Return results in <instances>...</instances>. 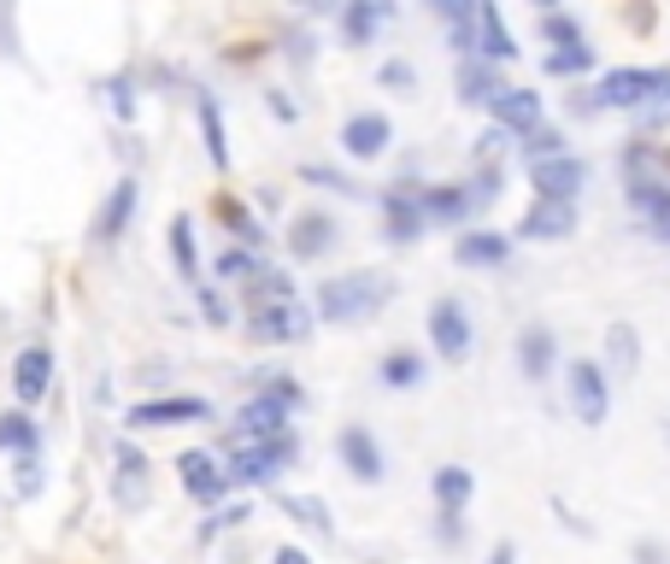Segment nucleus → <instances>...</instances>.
I'll use <instances>...</instances> for the list:
<instances>
[{
	"instance_id": "b1692460",
	"label": "nucleus",
	"mask_w": 670,
	"mask_h": 564,
	"mask_svg": "<svg viewBox=\"0 0 670 564\" xmlns=\"http://www.w3.org/2000/svg\"><path fill=\"white\" fill-rule=\"evenodd\" d=\"M471 488H476V476L465 465H442V471H435V499H442V512H459L471 499Z\"/></svg>"
},
{
	"instance_id": "7ed1b4c3",
	"label": "nucleus",
	"mask_w": 670,
	"mask_h": 564,
	"mask_svg": "<svg viewBox=\"0 0 670 564\" xmlns=\"http://www.w3.org/2000/svg\"><path fill=\"white\" fill-rule=\"evenodd\" d=\"M300 400L295 383H270L265 394H254L242 412H236V435H259V442H277L288 429V406Z\"/></svg>"
},
{
	"instance_id": "0eeeda50",
	"label": "nucleus",
	"mask_w": 670,
	"mask_h": 564,
	"mask_svg": "<svg viewBox=\"0 0 670 564\" xmlns=\"http://www.w3.org/2000/svg\"><path fill=\"white\" fill-rule=\"evenodd\" d=\"M430 342L435 353H442L447 365H459L471 353V318H465V306L459 300H435L430 306Z\"/></svg>"
},
{
	"instance_id": "f257e3e1",
	"label": "nucleus",
	"mask_w": 670,
	"mask_h": 564,
	"mask_svg": "<svg viewBox=\"0 0 670 564\" xmlns=\"http://www.w3.org/2000/svg\"><path fill=\"white\" fill-rule=\"evenodd\" d=\"M388 295H394V283L383 277V270H347V277H329L318 288V318L324 324H359Z\"/></svg>"
},
{
	"instance_id": "4468645a",
	"label": "nucleus",
	"mask_w": 670,
	"mask_h": 564,
	"mask_svg": "<svg viewBox=\"0 0 670 564\" xmlns=\"http://www.w3.org/2000/svg\"><path fill=\"white\" fill-rule=\"evenodd\" d=\"M177 471H183V488L195 494V499H206V506H213V499L229 488V476L218 471V458H213V453H200V447H188V453L177 458Z\"/></svg>"
},
{
	"instance_id": "a19ab883",
	"label": "nucleus",
	"mask_w": 670,
	"mask_h": 564,
	"mask_svg": "<svg viewBox=\"0 0 670 564\" xmlns=\"http://www.w3.org/2000/svg\"><path fill=\"white\" fill-rule=\"evenodd\" d=\"M24 476H18V494H36V453H24V465H18Z\"/></svg>"
},
{
	"instance_id": "aec40b11",
	"label": "nucleus",
	"mask_w": 670,
	"mask_h": 564,
	"mask_svg": "<svg viewBox=\"0 0 670 564\" xmlns=\"http://www.w3.org/2000/svg\"><path fill=\"white\" fill-rule=\"evenodd\" d=\"M500 89H506V82L494 77L489 59H465V66H459V100H471V107H489Z\"/></svg>"
},
{
	"instance_id": "5701e85b",
	"label": "nucleus",
	"mask_w": 670,
	"mask_h": 564,
	"mask_svg": "<svg viewBox=\"0 0 670 564\" xmlns=\"http://www.w3.org/2000/svg\"><path fill=\"white\" fill-rule=\"evenodd\" d=\"M141 494H148V458H141L136 447H118V499L136 506Z\"/></svg>"
},
{
	"instance_id": "cd10ccee",
	"label": "nucleus",
	"mask_w": 670,
	"mask_h": 564,
	"mask_svg": "<svg viewBox=\"0 0 670 564\" xmlns=\"http://www.w3.org/2000/svg\"><path fill=\"white\" fill-rule=\"evenodd\" d=\"M417 206H424V218H465L471 212V188H424Z\"/></svg>"
},
{
	"instance_id": "9d476101",
	"label": "nucleus",
	"mask_w": 670,
	"mask_h": 564,
	"mask_svg": "<svg viewBox=\"0 0 670 564\" xmlns=\"http://www.w3.org/2000/svg\"><path fill=\"white\" fill-rule=\"evenodd\" d=\"M577 229V200H535L530 212H523L518 236L523 241H564Z\"/></svg>"
},
{
	"instance_id": "bb28decb",
	"label": "nucleus",
	"mask_w": 670,
	"mask_h": 564,
	"mask_svg": "<svg viewBox=\"0 0 670 564\" xmlns=\"http://www.w3.org/2000/svg\"><path fill=\"white\" fill-rule=\"evenodd\" d=\"M283 300H295V283L283 277V270H259L254 283H247V306L265 311V306H283Z\"/></svg>"
},
{
	"instance_id": "c9c22d12",
	"label": "nucleus",
	"mask_w": 670,
	"mask_h": 564,
	"mask_svg": "<svg viewBox=\"0 0 670 564\" xmlns=\"http://www.w3.org/2000/svg\"><path fill=\"white\" fill-rule=\"evenodd\" d=\"M171 254L183 265V277H195V229H188V218H171Z\"/></svg>"
},
{
	"instance_id": "f8f14e48",
	"label": "nucleus",
	"mask_w": 670,
	"mask_h": 564,
	"mask_svg": "<svg viewBox=\"0 0 670 564\" xmlns=\"http://www.w3.org/2000/svg\"><path fill=\"white\" fill-rule=\"evenodd\" d=\"M489 112H494L500 130H518V136L541 130V95H535V89H500V95L489 100Z\"/></svg>"
},
{
	"instance_id": "58836bf2",
	"label": "nucleus",
	"mask_w": 670,
	"mask_h": 564,
	"mask_svg": "<svg viewBox=\"0 0 670 564\" xmlns=\"http://www.w3.org/2000/svg\"><path fill=\"white\" fill-rule=\"evenodd\" d=\"M548 41H559V48H582V30L564 12H548Z\"/></svg>"
},
{
	"instance_id": "ddd939ff",
	"label": "nucleus",
	"mask_w": 670,
	"mask_h": 564,
	"mask_svg": "<svg viewBox=\"0 0 670 564\" xmlns=\"http://www.w3.org/2000/svg\"><path fill=\"white\" fill-rule=\"evenodd\" d=\"M48 383H53V353L48 347H24V353H18V365H12V394L24 406H36L41 394H48Z\"/></svg>"
},
{
	"instance_id": "72a5a7b5",
	"label": "nucleus",
	"mask_w": 670,
	"mask_h": 564,
	"mask_svg": "<svg viewBox=\"0 0 670 564\" xmlns=\"http://www.w3.org/2000/svg\"><path fill=\"white\" fill-rule=\"evenodd\" d=\"M283 512H295L306 530H324V535H329V506H324V499H312V494H283Z\"/></svg>"
},
{
	"instance_id": "c85d7f7f",
	"label": "nucleus",
	"mask_w": 670,
	"mask_h": 564,
	"mask_svg": "<svg viewBox=\"0 0 670 564\" xmlns=\"http://www.w3.org/2000/svg\"><path fill=\"white\" fill-rule=\"evenodd\" d=\"M383 383L388 388H417V383H424V359L406 353V347H394L388 359H383Z\"/></svg>"
},
{
	"instance_id": "473e14b6",
	"label": "nucleus",
	"mask_w": 670,
	"mask_h": 564,
	"mask_svg": "<svg viewBox=\"0 0 670 564\" xmlns=\"http://www.w3.org/2000/svg\"><path fill=\"white\" fill-rule=\"evenodd\" d=\"M200 136H206V159H213L218 171H224V165H229V141H224V123H218V107H213V100H200Z\"/></svg>"
},
{
	"instance_id": "dca6fc26",
	"label": "nucleus",
	"mask_w": 670,
	"mask_h": 564,
	"mask_svg": "<svg viewBox=\"0 0 670 564\" xmlns=\"http://www.w3.org/2000/svg\"><path fill=\"white\" fill-rule=\"evenodd\" d=\"M136 200H141L136 177H124L112 195H107V206H100V218H95V241H100V247H112V241L124 236V224L136 218Z\"/></svg>"
},
{
	"instance_id": "f704fd0d",
	"label": "nucleus",
	"mask_w": 670,
	"mask_h": 564,
	"mask_svg": "<svg viewBox=\"0 0 670 564\" xmlns=\"http://www.w3.org/2000/svg\"><path fill=\"white\" fill-rule=\"evenodd\" d=\"M594 66V48L582 41V48H559V53H548V71L553 77H571V71H589Z\"/></svg>"
},
{
	"instance_id": "423d86ee",
	"label": "nucleus",
	"mask_w": 670,
	"mask_h": 564,
	"mask_svg": "<svg viewBox=\"0 0 670 564\" xmlns=\"http://www.w3.org/2000/svg\"><path fill=\"white\" fill-rule=\"evenodd\" d=\"M530 182H535V200H577L582 182H589V165L559 154V159H535L530 165Z\"/></svg>"
},
{
	"instance_id": "a211bd4d",
	"label": "nucleus",
	"mask_w": 670,
	"mask_h": 564,
	"mask_svg": "<svg viewBox=\"0 0 670 564\" xmlns=\"http://www.w3.org/2000/svg\"><path fill=\"white\" fill-rule=\"evenodd\" d=\"M329 241H335V224L324 212H300L295 229H288V254H295V259H318Z\"/></svg>"
},
{
	"instance_id": "79ce46f5",
	"label": "nucleus",
	"mask_w": 670,
	"mask_h": 564,
	"mask_svg": "<svg viewBox=\"0 0 670 564\" xmlns=\"http://www.w3.org/2000/svg\"><path fill=\"white\" fill-rule=\"evenodd\" d=\"M383 82H388V89H406V82H412V66H383Z\"/></svg>"
},
{
	"instance_id": "9b49d317",
	"label": "nucleus",
	"mask_w": 670,
	"mask_h": 564,
	"mask_svg": "<svg viewBox=\"0 0 670 564\" xmlns=\"http://www.w3.org/2000/svg\"><path fill=\"white\" fill-rule=\"evenodd\" d=\"M306 329H312V311L300 300H283V306L254 311V329H247V336L254 342H300Z\"/></svg>"
},
{
	"instance_id": "412c9836",
	"label": "nucleus",
	"mask_w": 670,
	"mask_h": 564,
	"mask_svg": "<svg viewBox=\"0 0 670 564\" xmlns=\"http://www.w3.org/2000/svg\"><path fill=\"white\" fill-rule=\"evenodd\" d=\"M506 254H512V241L494 236V229H471V236H459V247H453L459 265H500Z\"/></svg>"
},
{
	"instance_id": "ea45409f",
	"label": "nucleus",
	"mask_w": 670,
	"mask_h": 564,
	"mask_svg": "<svg viewBox=\"0 0 670 564\" xmlns=\"http://www.w3.org/2000/svg\"><path fill=\"white\" fill-rule=\"evenodd\" d=\"M641 118H647V123H664V118H670V82H664V89L641 107Z\"/></svg>"
},
{
	"instance_id": "393cba45",
	"label": "nucleus",
	"mask_w": 670,
	"mask_h": 564,
	"mask_svg": "<svg viewBox=\"0 0 670 564\" xmlns=\"http://www.w3.org/2000/svg\"><path fill=\"white\" fill-rule=\"evenodd\" d=\"M605 365L623 370V376L641 365V342H635V329H630V324H612V329H605Z\"/></svg>"
},
{
	"instance_id": "a18cd8bd",
	"label": "nucleus",
	"mask_w": 670,
	"mask_h": 564,
	"mask_svg": "<svg viewBox=\"0 0 670 564\" xmlns=\"http://www.w3.org/2000/svg\"><path fill=\"white\" fill-rule=\"evenodd\" d=\"M659 229H664V241H670V218H664V224H659Z\"/></svg>"
},
{
	"instance_id": "7c9ffc66",
	"label": "nucleus",
	"mask_w": 670,
	"mask_h": 564,
	"mask_svg": "<svg viewBox=\"0 0 670 564\" xmlns=\"http://www.w3.org/2000/svg\"><path fill=\"white\" fill-rule=\"evenodd\" d=\"M383 18H388L383 0H353V7H347V41H371Z\"/></svg>"
},
{
	"instance_id": "20e7f679",
	"label": "nucleus",
	"mask_w": 670,
	"mask_h": 564,
	"mask_svg": "<svg viewBox=\"0 0 670 564\" xmlns=\"http://www.w3.org/2000/svg\"><path fill=\"white\" fill-rule=\"evenodd\" d=\"M670 82V71H605L600 89H594V107H612V112H641L647 100H653L659 89Z\"/></svg>"
},
{
	"instance_id": "39448f33",
	"label": "nucleus",
	"mask_w": 670,
	"mask_h": 564,
	"mask_svg": "<svg viewBox=\"0 0 670 564\" xmlns=\"http://www.w3.org/2000/svg\"><path fill=\"white\" fill-rule=\"evenodd\" d=\"M571 412H577L589 429H600V424H605V412H612V388H605V370L589 365V359H577V365H571Z\"/></svg>"
},
{
	"instance_id": "c03bdc74",
	"label": "nucleus",
	"mask_w": 670,
	"mask_h": 564,
	"mask_svg": "<svg viewBox=\"0 0 670 564\" xmlns=\"http://www.w3.org/2000/svg\"><path fill=\"white\" fill-rule=\"evenodd\" d=\"M270 564H312L300 547H277V558H270Z\"/></svg>"
},
{
	"instance_id": "f03ea898",
	"label": "nucleus",
	"mask_w": 670,
	"mask_h": 564,
	"mask_svg": "<svg viewBox=\"0 0 670 564\" xmlns=\"http://www.w3.org/2000/svg\"><path fill=\"white\" fill-rule=\"evenodd\" d=\"M288 453H295V442L288 435H277V442H259V435H236L229 442V465L224 476L229 483H265V476H277L288 465Z\"/></svg>"
},
{
	"instance_id": "e433bc0d",
	"label": "nucleus",
	"mask_w": 670,
	"mask_h": 564,
	"mask_svg": "<svg viewBox=\"0 0 670 564\" xmlns=\"http://www.w3.org/2000/svg\"><path fill=\"white\" fill-rule=\"evenodd\" d=\"M523 154H530V165H535V159H559V154H564V136H559V130H530Z\"/></svg>"
},
{
	"instance_id": "6ab92c4d",
	"label": "nucleus",
	"mask_w": 670,
	"mask_h": 564,
	"mask_svg": "<svg viewBox=\"0 0 670 564\" xmlns=\"http://www.w3.org/2000/svg\"><path fill=\"white\" fill-rule=\"evenodd\" d=\"M342 458L359 483H376V476H383V447H376L365 429H342Z\"/></svg>"
},
{
	"instance_id": "2eb2a0df",
	"label": "nucleus",
	"mask_w": 670,
	"mask_h": 564,
	"mask_svg": "<svg viewBox=\"0 0 670 564\" xmlns=\"http://www.w3.org/2000/svg\"><path fill=\"white\" fill-rule=\"evenodd\" d=\"M388 136H394V123H388L383 112H359V118L342 123V148H347L353 159H376V154L388 148Z\"/></svg>"
},
{
	"instance_id": "a878e982",
	"label": "nucleus",
	"mask_w": 670,
	"mask_h": 564,
	"mask_svg": "<svg viewBox=\"0 0 670 564\" xmlns=\"http://www.w3.org/2000/svg\"><path fill=\"white\" fill-rule=\"evenodd\" d=\"M435 12L453 24V48H465V53H476V30H471V18H476V0H430Z\"/></svg>"
},
{
	"instance_id": "6e6552de",
	"label": "nucleus",
	"mask_w": 670,
	"mask_h": 564,
	"mask_svg": "<svg viewBox=\"0 0 670 564\" xmlns=\"http://www.w3.org/2000/svg\"><path fill=\"white\" fill-rule=\"evenodd\" d=\"M200 417H213V406L195 400V394H171V400H141V406H130V424H136V429H171V424H200Z\"/></svg>"
},
{
	"instance_id": "2f4dec72",
	"label": "nucleus",
	"mask_w": 670,
	"mask_h": 564,
	"mask_svg": "<svg viewBox=\"0 0 670 564\" xmlns=\"http://www.w3.org/2000/svg\"><path fill=\"white\" fill-rule=\"evenodd\" d=\"M213 212H218V218H224L229 229H236V236H242L247 247H259V241H265V229H259L254 218H247V206H242V200H229V195H218V200H213Z\"/></svg>"
},
{
	"instance_id": "1a4fd4ad",
	"label": "nucleus",
	"mask_w": 670,
	"mask_h": 564,
	"mask_svg": "<svg viewBox=\"0 0 670 564\" xmlns=\"http://www.w3.org/2000/svg\"><path fill=\"white\" fill-rule=\"evenodd\" d=\"M471 30H476V59H489V66H506V59H518V41H512V30H506V18H500L494 0H476Z\"/></svg>"
},
{
	"instance_id": "f3484780",
	"label": "nucleus",
	"mask_w": 670,
	"mask_h": 564,
	"mask_svg": "<svg viewBox=\"0 0 670 564\" xmlns=\"http://www.w3.org/2000/svg\"><path fill=\"white\" fill-rule=\"evenodd\" d=\"M553 359H559L553 329L530 324V329L518 336V365H523V376H530V383H548V376H553Z\"/></svg>"
},
{
	"instance_id": "4c0bfd02",
	"label": "nucleus",
	"mask_w": 670,
	"mask_h": 564,
	"mask_svg": "<svg viewBox=\"0 0 670 564\" xmlns=\"http://www.w3.org/2000/svg\"><path fill=\"white\" fill-rule=\"evenodd\" d=\"M218 277H224V283H229V277H259V265H254V254H242V247H224Z\"/></svg>"
},
{
	"instance_id": "4be33fe9",
	"label": "nucleus",
	"mask_w": 670,
	"mask_h": 564,
	"mask_svg": "<svg viewBox=\"0 0 670 564\" xmlns=\"http://www.w3.org/2000/svg\"><path fill=\"white\" fill-rule=\"evenodd\" d=\"M383 212H388V241H417V229H424V206H417V195H388Z\"/></svg>"
},
{
	"instance_id": "37998d69",
	"label": "nucleus",
	"mask_w": 670,
	"mask_h": 564,
	"mask_svg": "<svg viewBox=\"0 0 670 564\" xmlns=\"http://www.w3.org/2000/svg\"><path fill=\"white\" fill-rule=\"evenodd\" d=\"M489 564H518V547H512V541H500V547L489 553Z\"/></svg>"
},
{
	"instance_id": "49530a36",
	"label": "nucleus",
	"mask_w": 670,
	"mask_h": 564,
	"mask_svg": "<svg viewBox=\"0 0 670 564\" xmlns=\"http://www.w3.org/2000/svg\"><path fill=\"white\" fill-rule=\"evenodd\" d=\"M535 7H548V12H553V0H535Z\"/></svg>"
},
{
	"instance_id": "c756f323",
	"label": "nucleus",
	"mask_w": 670,
	"mask_h": 564,
	"mask_svg": "<svg viewBox=\"0 0 670 564\" xmlns=\"http://www.w3.org/2000/svg\"><path fill=\"white\" fill-rule=\"evenodd\" d=\"M36 442H41V429L30 424L24 412H7V417H0V447H7V453H36Z\"/></svg>"
}]
</instances>
